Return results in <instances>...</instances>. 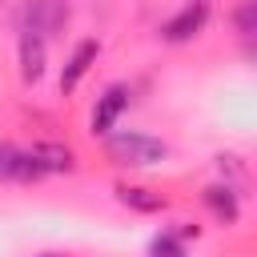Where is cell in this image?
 I'll list each match as a JSON object with an SVG mask.
<instances>
[{
    "mask_svg": "<svg viewBox=\"0 0 257 257\" xmlns=\"http://www.w3.org/2000/svg\"><path fill=\"white\" fill-rule=\"evenodd\" d=\"M12 20H16V32H32L40 40H52L68 28L72 8H68V0H20Z\"/></svg>",
    "mask_w": 257,
    "mask_h": 257,
    "instance_id": "6da1fadb",
    "label": "cell"
},
{
    "mask_svg": "<svg viewBox=\"0 0 257 257\" xmlns=\"http://www.w3.org/2000/svg\"><path fill=\"white\" fill-rule=\"evenodd\" d=\"M28 153H32V161L40 165L44 177H48V173H72V165H76V161H72V149L60 145V141H36Z\"/></svg>",
    "mask_w": 257,
    "mask_h": 257,
    "instance_id": "ba28073f",
    "label": "cell"
},
{
    "mask_svg": "<svg viewBox=\"0 0 257 257\" xmlns=\"http://www.w3.org/2000/svg\"><path fill=\"white\" fill-rule=\"evenodd\" d=\"M96 56H100V40H80L72 52H68V60H64V72H60V92L68 96V92H76V84L84 80V72L96 64Z\"/></svg>",
    "mask_w": 257,
    "mask_h": 257,
    "instance_id": "5b68a950",
    "label": "cell"
},
{
    "mask_svg": "<svg viewBox=\"0 0 257 257\" xmlns=\"http://www.w3.org/2000/svg\"><path fill=\"white\" fill-rule=\"evenodd\" d=\"M104 149L116 165H133V169H149V165H161L169 157V145L149 137V133H108L104 137Z\"/></svg>",
    "mask_w": 257,
    "mask_h": 257,
    "instance_id": "7a4b0ae2",
    "label": "cell"
},
{
    "mask_svg": "<svg viewBox=\"0 0 257 257\" xmlns=\"http://www.w3.org/2000/svg\"><path fill=\"white\" fill-rule=\"evenodd\" d=\"M48 40L32 36V32H20V80L24 84H36L44 76V64H48Z\"/></svg>",
    "mask_w": 257,
    "mask_h": 257,
    "instance_id": "52a82bcc",
    "label": "cell"
},
{
    "mask_svg": "<svg viewBox=\"0 0 257 257\" xmlns=\"http://www.w3.org/2000/svg\"><path fill=\"white\" fill-rule=\"evenodd\" d=\"M40 165L32 161L28 149H16V145H0V181H20V185H32L40 181Z\"/></svg>",
    "mask_w": 257,
    "mask_h": 257,
    "instance_id": "8992f818",
    "label": "cell"
},
{
    "mask_svg": "<svg viewBox=\"0 0 257 257\" xmlns=\"http://www.w3.org/2000/svg\"><path fill=\"white\" fill-rule=\"evenodd\" d=\"M233 28H237L245 40L257 32V0H241V4H237V12H233Z\"/></svg>",
    "mask_w": 257,
    "mask_h": 257,
    "instance_id": "7c38bea8",
    "label": "cell"
},
{
    "mask_svg": "<svg viewBox=\"0 0 257 257\" xmlns=\"http://www.w3.org/2000/svg\"><path fill=\"white\" fill-rule=\"evenodd\" d=\"M149 257H185V241L177 233H157L149 241Z\"/></svg>",
    "mask_w": 257,
    "mask_h": 257,
    "instance_id": "8fae6325",
    "label": "cell"
},
{
    "mask_svg": "<svg viewBox=\"0 0 257 257\" xmlns=\"http://www.w3.org/2000/svg\"><path fill=\"white\" fill-rule=\"evenodd\" d=\"M40 257H60V253H40Z\"/></svg>",
    "mask_w": 257,
    "mask_h": 257,
    "instance_id": "4fadbf2b",
    "label": "cell"
},
{
    "mask_svg": "<svg viewBox=\"0 0 257 257\" xmlns=\"http://www.w3.org/2000/svg\"><path fill=\"white\" fill-rule=\"evenodd\" d=\"M128 100H133V88H128V84H108V88L96 96V108H92L88 133H92V137H108V133L116 128L120 112L128 108Z\"/></svg>",
    "mask_w": 257,
    "mask_h": 257,
    "instance_id": "3957f363",
    "label": "cell"
},
{
    "mask_svg": "<svg viewBox=\"0 0 257 257\" xmlns=\"http://www.w3.org/2000/svg\"><path fill=\"white\" fill-rule=\"evenodd\" d=\"M205 205L213 209V217L221 221V225H233L237 217H241V201H237V189L233 185H209L205 189Z\"/></svg>",
    "mask_w": 257,
    "mask_h": 257,
    "instance_id": "9c48e42d",
    "label": "cell"
},
{
    "mask_svg": "<svg viewBox=\"0 0 257 257\" xmlns=\"http://www.w3.org/2000/svg\"><path fill=\"white\" fill-rule=\"evenodd\" d=\"M205 20H209V4H205V0H193V4H185L177 16H169V20L161 24V36H165L169 44H185V40H193V36L205 28Z\"/></svg>",
    "mask_w": 257,
    "mask_h": 257,
    "instance_id": "277c9868",
    "label": "cell"
},
{
    "mask_svg": "<svg viewBox=\"0 0 257 257\" xmlns=\"http://www.w3.org/2000/svg\"><path fill=\"white\" fill-rule=\"evenodd\" d=\"M116 201H120L124 209H137V213H161V209L169 205L161 193H153V189H145V185H116Z\"/></svg>",
    "mask_w": 257,
    "mask_h": 257,
    "instance_id": "30bf717a",
    "label": "cell"
}]
</instances>
